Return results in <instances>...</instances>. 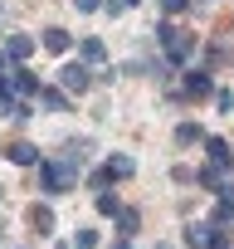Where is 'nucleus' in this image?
Instances as JSON below:
<instances>
[{"label":"nucleus","instance_id":"obj_2","mask_svg":"<svg viewBox=\"0 0 234 249\" xmlns=\"http://www.w3.org/2000/svg\"><path fill=\"white\" fill-rule=\"evenodd\" d=\"M156 35H161V44H166V59H171V64H185V59H190V49H195V44L181 35V25H161Z\"/></svg>","mask_w":234,"mask_h":249},{"label":"nucleus","instance_id":"obj_1","mask_svg":"<svg viewBox=\"0 0 234 249\" xmlns=\"http://www.w3.org/2000/svg\"><path fill=\"white\" fill-rule=\"evenodd\" d=\"M73 186H78V176H73L68 161H39V191L44 196H64Z\"/></svg>","mask_w":234,"mask_h":249},{"label":"nucleus","instance_id":"obj_10","mask_svg":"<svg viewBox=\"0 0 234 249\" xmlns=\"http://www.w3.org/2000/svg\"><path fill=\"white\" fill-rule=\"evenodd\" d=\"M30 225H34V234H49V230H54V210H49V205H34V210H30Z\"/></svg>","mask_w":234,"mask_h":249},{"label":"nucleus","instance_id":"obj_6","mask_svg":"<svg viewBox=\"0 0 234 249\" xmlns=\"http://www.w3.org/2000/svg\"><path fill=\"white\" fill-rule=\"evenodd\" d=\"M205 152H210V166H219V171H229V166H234V152H229V142H219V137H205Z\"/></svg>","mask_w":234,"mask_h":249},{"label":"nucleus","instance_id":"obj_24","mask_svg":"<svg viewBox=\"0 0 234 249\" xmlns=\"http://www.w3.org/2000/svg\"><path fill=\"white\" fill-rule=\"evenodd\" d=\"M112 249H132V244H127V239H122V244H112Z\"/></svg>","mask_w":234,"mask_h":249},{"label":"nucleus","instance_id":"obj_3","mask_svg":"<svg viewBox=\"0 0 234 249\" xmlns=\"http://www.w3.org/2000/svg\"><path fill=\"white\" fill-rule=\"evenodd\" d=\"M59 83H64V93H83V88L93 83V73H88L83 59H68V64L59 69Z\"/></svg>","mask_w":234,"mask_h":249},{"label":"nucleus","instance_id":"obj_20","mask_svg":"<svg viewBox=\"0 0 234 249\" xmlns=\"http://www.w3.org/2000/svg\"><path fill=\"white\" fill-rule=\"evenodd\" d=\"M73 249H98V234H93V230H78V234H73Z\"/></svg>","mask_w":234,"mask_h":249},{"label":"nucleus","instance_id":"obj_4","mask_svg":"<svg viewBox=\"0 0 234 249\" xmlns=\"http://www.w3.org/2000/svg\"><path fill=\"white\" fill-rule=\"evenodd\" d=\"M185 244L190 249H224V225L210 230V225H185Z\"/></svg>","mask_w":234,"mask_h":249},{"label":"nucleus","instance_id":"obj_8","mask_svg":"<svg viewBox=\"0 0 234 249\" xmlns=\"http://www.w3.org/2000/svg\"><path fill=\"white\" fill-rule=\"evenodd\" d=\"M39 103H44L49 112H68V93H64V88H39Z\"/></svg>","mask_w":234,"mask_h":249},{"label":"nucleus","instance_id":"obj_21","mask_svg":"<svg viewBox=\"0 0 234 249\" xmlns=\"http://www.w3.org/2000/svg\"><path fill=\"white\" fill-rule=\"evenodd\" d=\"M215 103H219V112H234V93H224V88H215Z\"/></svg>","mask_w":234,"mask_h":249},{"label":"nucleus","instance_id":"obj_9","mask_svg":"<svg viewBox=\"0 0 234 249\" xmlns=\"http://www.w3.org/2000/svg\"><path fill=\"white\" fill-rule=\"evenodd\" d=\"M10 161H15V166H39V152H34L30 142H15V147H10Z\"/></svg>","mask_w":234,"mask_h":249},{"label":"nucleus","instance_id":"obj_16","mask_svg":"<svg viewBox=\"0 0 234 249\" xmlns=\"http://www.w3.org/2000/svg\"><path fill=\"white\" fill-rule=\"evenodd\" d=\"M68 44H73V39H68L64 30H44V49H54V54H64Z\"/></svg>","mask_w":234,"mask_h":249},{"label":"nucleus","instance_id":"obj_15","mask_svg":"<svg viewBox=\"0 0 234 249\" xmlns=\"http://www.w3.org/2000/svg\"><path fill=\"white\" fill-rule=\"evenodd\" d=\"M117 234H122V239L137 234V210H117Z\"/></svg>","mask_w":234,"mask_h":249},{"label":"nucleus","instance_id":"obj_25","mask_svg":"<svg viewBox=\"0 0 234 249\" xmlns=\"http://www.w3.org/2000/svg\"><path fill=\"white\" fill-rule=\"evenodd\" d=\"M122 5H137V0H122Z\"/></svg>","mask_w":234,"mask_h":249},{"label":"nucleus","instance_id":"obj_11","mask_svg":"<svg viewBox=\"0 0 234 249\" xmlns=\"http://www.w3.org/2000/svg\"><path fill=\"white\" fill-rule=\"evenodd\" d=\"M107 171H112V181H127V176L137 171V161H132V157H107Z\"/></svg>","mask_w":234,"mask_h":249},{"label":"nucleus","instance_id":"obj_22","mask_svg":"<svg viewBox=\"0 0 234 249\" xmlns=\"http://www.w3.org/2000/svg\"><path fill=\"white\" fill-rule=\"evenodd\" d=\"M73 5H78V10H98V5H102V0H73Z\"/></svg>","mask_w":234,"mask_h":249},{"label":"nucleus","instance_id":"obj_19","mask_svg":"<svg viewBox=\"0 0 234 249\" xmlns=\"http://www.w3.org/2000/svg\"><path fill=\"white\" fill-rule=\"evenodd\" d=\"M15 88H20V93H39V78H34V73H25V69H20V73H15Z\"/></svg>","mask_w":234,"mask_h":249},{"label":"nucleus","instance_id":"obj_26","mask_svg":"<svg viewBox=\"0 0 234 249\" xmlns=\"http://www.w3.org/2000/svg\"><path fill=\"white\" fill-rule=\"evenodd\" d=\"M156 249H166V244H156Z\"/></svg>","mask_w":234,"mask_h":249},{"label":"nucleus","instance_id":"obj_17","mask_svg":"<svg viewBox=\"0 0 234 249\" xmlns=\"http://www.w3.org/2000/svg\"><path fill=\"white\" fill-rule=\"evenodd\" d=\"M185 88H190V93H215L210 73H190V78H185Z\"/></svg>","mask_w":234,"mask_h":249},{"label":"nucleus","instance_id":"obj_14","mask_svg":"<svg viewBox=\"0 0 234 249\" xmlns=\"http://www.w3.org/2000/svg\"><path fill=\"white\" fill-rule=\"evenodd\" d=\"M78 59L83 64H102V39H83L78 44Z\"/></svg>","mask_w":234,"mask_h":249},{"label":"nucleus","instance_id":"obj_18","mask_svg":"<svg viewBox=\"0 0 234 249\" xmlns=\"http://www.w3.org/2000/svg\"><path fill=\"white\" fill-rule=\"evenodd\" d=\"M98 210H102V215H117L122 205H117V196H112V191H98Z\"/></svg>","mask_w":234,"mask_h":249},{"label":"nucleus","instance_id":"obj_13","mask_svg":"<svg viewBox=\"0 0 234 249\" xmlns=\"http://www.w3.org/2000/svg\"><path fill=\"white\" fill-rule=\"evenodd\" d=\"M176 142H181V147H190V142H205L200 122H181V127H176Z\"/></svg>","mask_w":234,"mask_h":249},{"label":"nucleus","instance_id":"obj_7","mask_svg":"<svg viewBox=\"0 0 234 249\" xmlns=\"http://www.w3.org/2000/svg\"><path fill=\"white\" fill-rule=\"evenodd\" d=\"M59 161H68V166H83V161H88V137H68Z\"/></svg>","mask_w":234,"mask_h":249},{"label":"nucleus","instance_id":"obj_5","mask_svg":"<svg viewBox=\"0 0 234 249\" xmlns=\"http://www.w3.org/2000/svg\"><path fill=\"white\" fill-rule=\"evenodd\" d=\"M30 54H34V39H30V35H10V39H5V54H0V59H5V64H25Z\"/></svg>","mask_w":234,"mask_h":249},{"label":"nucleus","instance_id":"obj_23","mask_svg":"<svg viewBox=\"0 0 234 249\" xmlns=\"http://www.w3.org/2000/svg\"><path fill=\"white\" fill-rule=\"evenodd\" d=\"M161 5H166V10L176 15V10H185V0H161Z\"/></svg>","mask_w":234,"mask_h":249},{"label":"nucleus","instance_id":"obj_12","mask_svg":"<svg viewBox=\"0 0 234 249\" xmlns=\"http://www.w3.org/2000/svg\"><path fill=\"white\" fill-rule=\"evenodd\" d=\"M0 112H20V103H15V83L0 73Z\"/></svg>","mask_w":234,"mask_h":249}]
</instances>
